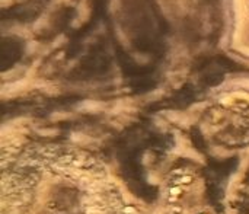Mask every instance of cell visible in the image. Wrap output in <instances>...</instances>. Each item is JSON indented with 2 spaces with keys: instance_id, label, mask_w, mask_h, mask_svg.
<instances>
[{
  "instance_id": "cell-2",
  "label": "cell",
  "mask_w": 249,
  "mask_h": 214,
  "mask_svg": "<svg viewBox=\"0 0 249 214\" xmlns=\"http://www.w3.org/2000/svg\"><path fill=\"white\" fill-rule=\"evenodd\" d=\"M119 211H121V214H137V210L133 205H126V204L121 207Z\"/></svg>"
},
{
  "instance_id": "cell-1",
  "label": "cell",
  "mask_w": 249,
  "mask_h": 214,
  "mask_svg": "<svg viewBox=\"0 0 249 214\" xmlns=\"http://www.w3.org/2000/svg\"><path fill=\"white\" fill-rule=\"evenodd\" d=\"M191 182H192V176H189V175H184L181 178L173 179V185H178V186H181L184 184H191Z\"/></svg>"
},
{
  "instance_id": "cell-3",
  "label": "cell",
  "mask_w": 249,
  "mask_h": 214,
  "mask_svg": "<svg viewBox=\"0 0 249 214\" xmlns=\"http://www.w3.org/2000/svg\"><path fill=\"white\" fill-rule=\"evenodd\" d=\"M181 192H182V188L178 186V185H173V186L169 188V197H175V198H176Z\"/></svg>"
}]
</instances>
